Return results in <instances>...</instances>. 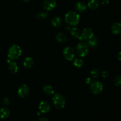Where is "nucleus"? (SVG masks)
I'll return each mask as SVG.
<instances>
[{
	"label": "nucleus",
	"mask_w": 121,
	"mask_h": 121,
	"mask_svg": "<svg viewBox=\"0 0 121 121\" xmlns=\"http://www.w3.org/2000/svg\"><path fill=\"white\" fill-rule=\"evenodd\" d=\"M10 114V111L7 108H2L0 109V119H5L8 118Z\"/></svg>",
	"instance_id": "16"
},
{
	"label": "nucleus",
	"mask_w": 121,
	"mask_h": 121,
	"mask_svg": "<svg viewBox=\"0 0 121 121\" xmlns=\"http://www.w3.org/2000/svg\"><path fill=\"white\" fill-rule=\"evenodd\" d=\"M34 65V60L31 57H27L24 60L23 66L26 69H30Z\"/></svg>",
	"instance_id": "12"
},
{
	"label": "nucleus",
	"mask_w": 121,
	"mask_h": 121,
	"mask_svg": "<svg viewBox=\"0 0 121 121\" xmlns=\"http://www.w3.org/2000/svg\"><path fill=\"white\" fill-rule=\"evenodd\" d=\"M111 30L114 34L118 35L121 32V24L120 22H115L111 26Z\"/></svg>",
	"instance_id": "11"
},
{
	"label": "nucleus",
	"mask_w": 121,
	"mask_h": 121,
	"mask_svg": "<svg viewBox=\"0 0 121 121\" xmlns=\"http://www.w3.org/2000/svg\"><path fill=\"white\" fill-rule=\"evenodd\" d=\"M53 103L54 107L57 109H63L66 105L65 98L60 93H56L53 98Z\"/></svg>",
	"instance_id": "4"
},
{
	"label": "nucleus",
	"mask_w": 121,
	"mask_h": 121,
	"mask_svg": "<svg viewBox=\"0 0 121 121\" xmlns=\"http://www.w3.org/2000/svg\"><path fill=\"white\" fill-rule=\"evenodd\" d=\"M30 93V88L27 85H21L20 87H18L17 91L18 95L21 98H24L26 96L28 95Z\"/></svg>",
	"instance_id": "7"
},
{
	"label": "nucleus",
	"mask_w": 121,
	"mask_h": 121,
	"mask_svg": "<svg viewBox=\"0 0 121 121\" xmlns=\"http://www.w3.org/2000/svg\"><path fill=\"white\" fill-rule=\"evenodd\" d=\"M76 51L78 56L80 57H85L88 54L89 47L85 42H80L77 44Z\"/></svg>",
	"instance_id": "3"
},
{
	"label": "nucleus",
	"mask_w": 121,
	"mask_h": 121,
	"mask_svg": "<svg viewBox=\"0 0 121 121\" xmlns=\"http://www.w3.org/2000/svg\"><path fill=\"white\" fill-rule=\"evenodd\" d=\"M65 21L70 26H75L80 21V15L76 12L71 11L67 12L65 16Z\"/></svg>",
	"instance_id": "1"
},
{
	"label": "nucleus",
	"mask_w": 121,
	"mask_h": 121,
	"mask_svg": "<svg viewBox=\"0 0 121 121\" xmlns=\"http://www.w3.org/2000/svg\"><path fill=\"white\" fill-rule=\"evenodd\" d=\"M52 24L55 28H59L62 25V20L59 16H55L52 18Z\"/></svg>",
	"instance_id": "13"
},
{
	"label": "nucleus",
	"mask_w": 121,
	"mask_h": 121,
	"mask_svg": "<svg viewBox=\"0 0 121 121\" xmlns=\"http://www.w3.org/2000/svg\"><path fill=\"white\" fill-rule=\"evenodd\" d=\"M50 104L46 100L41 101L39 104V110L41 113H47L50 111Z\"/></svg>",
	"instance_id": "10"
},
{
	"label": "nucleus",
	"mask_w": 121,
	"mask_h": 121,
	"mask_svg": "<svg viewBox=\"0 0 121 121\" xmlns=\"http://www.w3.org/2000/svg\"><path fill=\"white\" fill-rule=\"evenodd\" d=\"M84 65V61H83L82 59H79V58H78V59H74V61H73V65L75 66L76 68H81Z\"/></svg>",
	"instance_id": "23"
},
{
	"label": "nucleus",
	"mask_w": 121,
	"mask_h": 121,
	"mask_svg": "<svg viewBox=\"0 0 121 121\" xmlns=\"http://www.w3.org/2000/svg\"><path fill=\"white\" fill-rule=\"evenodd\" d=\"M22 49L18 45L14 44L11 46L8 50V57L11 60H15L21 56Z\"/></svg>",
	"instance_id": "2"
},
{
	"label": "nucleus",
	"mask_w": 121,
	"mask_h": 121,
	"mask_svg": "<svg viewBox=\"0 0 121 121\" xmlns=\"http://www.w3.org/2000/svg\"><path fill=\"white\" fill-rule=\"evenodd\" d=\"M22 1H24V2H28V1H30V0H22Z\"/></svg>",
	"instance_id": "32"
},
{
	"label": "nucleus",
	"mask_w": 121,
	"mask_h": 121,
	"mask_svg": "<svg viewBox=\"0 0 121 121\" xmlns=\"http://www.w3.org/2000/svg\"><path fill=\"white\" fill-rule=\"evenodd\" d=\"M114 84L116 86L119 87L121 85V78L119 76H117L114 79Z\"/></svg>",
	"instance_id": "25"
},
{
	"label": "nucleus",
	"mask_w": 121,
	"mask_h": 121,
	"mask_svg": "<svg viewBox=\"0 0 121 121\" xmlns=\"http://www.w3.org/2000/svg\"><path fill=\"white\" fill-rule=\"evenodd\" d=\"M87 6L83 2H78L75 5V9L80 13H83L87 9Z\"/></svg>",
	"instance_id": "14"
},
{
	"label": "nucleus",
	"mask_w": 121,
	"mask_h": 121,
	"mask_svg": "<svg viewBox=\"0 0 121 121\" xmlns=\"http://www.w3.org/2000/svg\"><path fill=\"white\" fill-rule=\"evenodd\" d=\"M70 34L74 38H79L80 36V31L76 27H73L70 30Z\"/></svg>",
	"instance_id": "21"
},
{
	"label": "nucleus",
	"mask_w": 121,
	"mask_h": 121,
	"mask_svg": "<svg viewBox=\"0 0 121 121\" xmlns=\"http://www.w3.org/2000/svg\"><path fill=\"white\" fill-rule=\"evenodd\" d=\"M100 2L102 5L106 6L109 4V0H101V1H100Z\"/></svg>",
	"instance_id": "28"
},
{
	"label": "nucleus",
	"mask_w": 121,
	"mask_h": 121,
	"mask_svg": "<svg viewBox=\"0 0 121 121\" xmlns=\"http://www.w3.org/2000/svg\"><path fill=\"white\" fill-rule=\"evenodd\" d=\"M43 8L46 11H52L56 6V0H44L43 3Z\"/></svg>",
	"instance_id": "9"
},
{
	"label": "nucleus",
	"mask_w": 121,
	"mask_h": 121,
	"mask_svg": "<svg viewBox=\"0 0 121 121\" xmlns=\"http://www.w3.org/2000/svg\"><path fill=\"white\" fill-rule=\"evenodd\" d=\"M43 91L47 95H52L54 93V88L50 85H46L43 87Z\"/></svg>",
	"instance_id": "20"
},
{
	"label": "nucleus",
	"mask_w": 121,
	"mask_h": 121,
	"mask_svg": "<svg viewBox=\"0 0 121 121\" xmlns=\"http://www.w3.org/2000/svg\"><path fill=\"white\" fill-rule=\"evenodd\" d=\"M100 71L99 69L96 68H94L92 69V70L90 72V76L92 79H96L99 77V74H100Z\"/></svg>",
	"instance_id": "22"
},
{
	"label": "nucleus",
	"mask_w": 121,
	"mask_h": 121,
	"mask_svg": "<svg viewBox=\"0 0 121 121\" xmlns=\"http://www.w3.org/2000/svg\"><path fill=\"white\" fill-rule=\"evenodd\" d=\"M101 75L103 78H106L109 76V73L108 71L107 70H103L101 72Z\"/></svg>",
	"instance_id": "26"
},
{
	"label": "nucleus",
	"mask_w": 121,
	"mask_h": 121,
	"mask_svg": "<svg viewBox=\"0 0 121 121\" xmlns=\"http://www.w3.org/2000/svg\"><path fill=\"white\" fill-rule=\"evenodd\" d=\"M100 2L99 0H91L88 2L87 7L91 9H96L99 7Z\"/></svg>",
	"instance_id": "17"
},
{
	"label": "nucleus",
	"mask_w": 121,
	"mask_h": 121,
	"mask_svg": "<svg viewBox=\"0 0 121 121\" xmlns=\"http://www.w3.org/2000/svg\"><path fill=\"white\" fill-rule=\"evenodd\" d=\"M39 121H49V120H48V119L47 118H46V117H42V118H41L39 119Z\"/></svg>",
	"instance_id": "30"
},
{
	"label": "nucleus",
	"mask_w": 121,
	"mask_h": 121,
	"mask_svg": "<svg viewBox=\"0 0 121 121\" xmlns=\"http://www.w3.org/2000/svg\"><path fill=\"white\" fill-rule=\"evenodd\" d=\"M90 89L93 94L99 95L104 90V85L101 82L98 80L92 81L90 85Z\"/></svg>",
	"instance_id": "5"
},
{
	"label": "nucleus",
	"mask_w": 121,
	"mask_h": 121,
	"mask_svg": "<svg viewBox=\"0 0 121 121\" xmlns=\"http://www.w3.org/2000/svg\"><path fill=\"white\" fill-rule=\"evenodd\" d=\"M92 82V78H86V83L87 84H91V83Z\"/></svg>",
	"instance_id": "29"
},
{
	"label": "nucleus",
	"mask_w": 121,
	"mask_h": 121,
	"mask_svg": "<svg viewBox=\"0 0 121 121\" xmlns=\"http://www.w3.org/2000/svg\"><path fill=\"white\" fill-rule=\"evenodd\" d=\"M9 104V100L8 98H5L4 99L3 101H2V104L5 106H7V105H8Z\"/></svg>",
	"instance_id": "27"
},
{
	"label": "nucleus",
	"mask_w": 121,
	"mask_h": 121,
	"mask_svg": "<svg viewBox=\"0 0 121 121\" xmlns=\"http://www.w3.org/2000/svg\"><path fill=\"white\" fill-rule=\"evenodd\" d=\"M87 44L89 47H91V48H95L96 47H97V46L98 44V39L96 37L93 36L92 37H91V39L87 40Z\"/></svg>",
	"instance_id": "18"
},
{
	"label": "nucleus",
	"mask_w": 121,
	"mask_h": 121,
	"mask_svg": "<svg viewBox=\"0 0 121 121\" xmlns=\"http://www.w3.org/2000/svg\"><path fill=\"white\" fill-rule=\"evenodd\" d=\"M118 59H119V61H121V52H119V54H118Z\"/></svg>",
	"instance_id": "31"
},
{
	"label": "nucleus",
	"mask_w": 121,
	"mask_h": 121,
	"mask_svg": "<svg viewBox=\"0 0 121 121\" xmlns=\"http://www.w3.org/2000/svg\"><path fill=\"white\" fill-rule=\"evenodd\" d=\"M63 56L67 61H72L75 57L74 50L70 46H67L63 50Z\"/></svg>",
	"instance_id": "6"
},
{
	"label": "nucleus",
	"mask_w": 121,
	"mask_h": 121,
	"mask_svg": "<svg viewBox=\"0 0 121 121\" xmlns=\"http://www.w3.org/2000/svg\"><path fill=\"white\" fill-rule=\"evenodd\" d=\"M56 40L59 43H64L66 42L67 40V37L65 33H59L56 36Z\"/></svg>",
	"instance_id": "19"
},
{
	"label": "nucleus",
	"mask_w": 121,
	"mask_h": 121,
	"mask_svg": "<svg viewBox=\"0 0 121 121\" xmlns=\"http://www.w3.org/2000/svg\"><path fill=\"white\" fill-rule=\"evenodd\" d=\"M47 15H48V14H47V12L41 11L39 12V13L36 14L35 17H36V18L38 19V20H42L46 18L47 17Z\"/></svg>",
	"instance_id": "24"
},
{
	"label": "nucleus",
	"mask_w": 121,
	"mask_h": 121,
	"mask_svg": "<svg viewBox=\"0 0 121 121\" xmlns=\"http://www.w3.org/2000/svg\"><path fill=\"white\" fill-rule=\"evenodd\" d=\"M93 36H94L93 31L89 27H86V28H84L80 34V37L82 40H88Z\"/></svg>",
	"instance_id": "8"
},
{
	"label": "nucleus",
	"mask_w": 121,
	"mask_h": 121,
	"mask_svg": "<svg viewBox=\"0 0 121 121\" xmlns=\"http://www.w3.org/2000/svg\"><path fill=\"white\" fill-rule=\"evenodd\" d=\"M8 70L12 74H15L18 70V66L15 61H11L8 66Z\"/></svg>",
	"instance_id": "15"
}]
</instances>
